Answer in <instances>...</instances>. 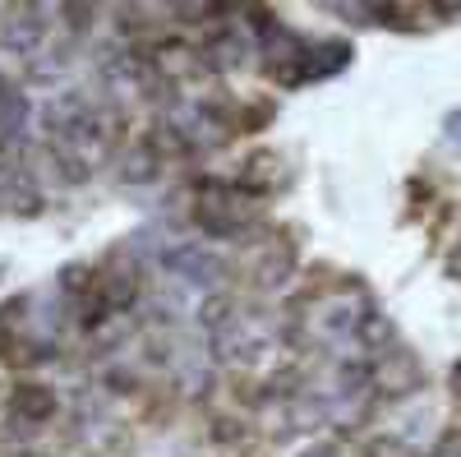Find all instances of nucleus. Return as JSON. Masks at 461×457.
<instances>
[{
    "instance_id": "obj_1",
    "label": "nucleus",
    "mask_w": 461,
    "mask_h": 457,
    "mask_svg": "<svg viewBox=\"0 0 461 457\" xmlns=\"http://www.w3.org/2000/svg\"><path fill=\"white\" fill-rule=\"evenodd\" d=\"M162 269L180 282H194V287H208L217 273H221V263L203 250V245H176L162 254Z\"/></svg>"
},
{
    "instance_id": "obj_3",
    "label": "nucleus",
    "mask_w": 461,
    "mask_h": 457,
    "mask_svg": "<svg viewBox=\"0 0 461 457\" xmlns=\"http://www.w3.org/2000/svg\"><path fill=\"white\" fill-rule=\"evenodd\" d=\"M199 319H203V328H226V324H230V300H226V296L203 300V305H199Z\"/></svg>"
},
{
    "instance_id": "obj_2",
    "label": "nucleus",
    "mask_w": 461,
    "mask_h": 457,
    "mask_svg": "<svg viewBox=\"0 0 461 457\" xmlns=\"http://www.w3.org/2000/svg\"><path fill=\"white\" fill-rule=\"evenodd\" d=\"M37 37H42V23H32V19H28V23H10V28H5V47H14V51L23 56V51L37 47Z\"/></svg>"
}]
</instances>
